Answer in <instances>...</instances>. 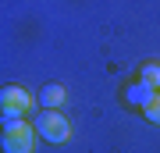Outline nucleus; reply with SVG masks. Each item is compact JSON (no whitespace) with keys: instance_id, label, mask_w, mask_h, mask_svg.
I'll return each instance as SVG.
<instances>
[{"instance_id":"nucleus-7","label":"nucleus","mask_w":160,"mask_h":153,"mask_svg":"<svg viewBox=\"0 0 160 153\" xmlns=\"http://www.w3.org/2000/svg\"><path fill=\"white\" fill-rule=\"evenodd\" d=\"M146 118H149V125H160V93L153 96V103L146 107Z\"/></svg>"},{"instance_id":"nucleus-1","label":"nucleus","mask_w":160,"mask_h":153,"mask_svg":"<svg viewBox=\"0 0 160 153\" xmlns=\"http://www.w3.org/2000/svg\"><path fill=\"white\" fill-rule=\"evenodd\" d=\"M36 132L46 139V142H68L71 139V125L61 110H43L36 118Z\"/></svg>"},{"instance_id":"nucleus-2","label":"nucleus","mask_w":160,"mask_h":153,"mask_svg":"<svg viewBox=\"0 0 160 153\" xmlns=\"http://www.w3.org/2000/svg\"><path fill=\"white\" fill-rule=\"evenodd\" d=\"M32 139H36V132L25 121L4 125V153H32Z\"/></svg>"},{"instance_id":"nucleus-3","label":"nucleus","mask_w":160,"mask_h":153,"mask_svg":"<svg viewBox=\"0 0 160 153\" xmlns=\"http://www.w3.org/2000/svg\"><path fill=\"white\" fill-rule=\"evenodd\" d=\"M0 100H4V125H11V121H22V114L32 107V96L22 89V85H4Z\"/></svg>"},{"instance_id":"nucleus-5","label":"nucleus","mask_w":160,"mask_h":153,"mask_svg":"<svg viewBox=\"0 0 160 153\" xmlns=\"http://www.w3.org/2000/svg\"><path fill=\"white\" fill-rule=\"evenodd\" d=\"M36 100H39L46 110H61L64 103H68V89H64V85H43Z\"/></svg>"},{"instance_id":"nucleus-6","label":"nucleus","mask_w":160,"mask_h":153,"mask_svg":"<svg viewBox=\"0 0 160 153\" xmlns=\"http://www.w3.org/2000/svg\"><path fill=\"white\" fill-rule=\"evenodd\" d=\"M139 79H142V82H149L153 89H160V64H142Z\"/></svg>"},{"instance_id":"nucleus-4","label":"nucleus","mask_w":160,"mask_h":153,"mask_svg":"<svg viewBox=\"0 0 160 153\" xmlns=\"http://www.w3.org/2000/svg\"><path fill=\"white\" fill-rule=\"evenodd\" d=\"M153 96H157V89H153L149 82H142V79L125 85V103H132V107H142V110H146L149 103H153Z\"/></svg>"}]
</instances>
